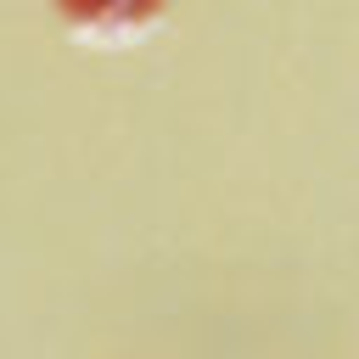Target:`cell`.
<instances>
[{
    "instance_id": "6da1fadb",
    "label": "cell",
    "mask_w": 359,
    "mask_h": 359,
    "mask_svg": "<svg viewBox=\"0 0 359 359\" xmlns=\"http://www.w3.org/2000/svg\"><path fill=\"white\" fill-rule=\"evenodd\" d=\"M56 6L67 17L90 22V28H129V22H140V17L157 11V0H56Z\"/></svg>"
}]
</instances>
